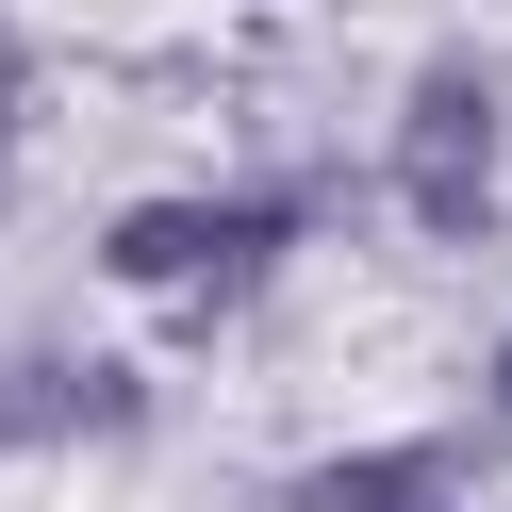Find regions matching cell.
<instances>
[{"instance_id":"6da1fadb","label":"cell","mask_w":512,"mask_h":512,"mask_svg":"<svg viewBox=\"0 0 512 512\" xmlns=\"http://www.w3.org/2000/svg\"><path fill=\"white\" fill-rule=\"evenodd\" d=\"M479 149H496V116H479V83L446 67L430 100H413V199H430V215H479Z\"/></svg>"},{"instance_id":"7a4b0ae2","label":"cell","mask_w":512,"mask_h":512,"mask_svg":"<svg viewBox=\"0 0 512 512\" xmlns=\"http://www.w3.org/2000/svg\"><path fill=\"white\" fill-rule=\"evenodd\" d=\"M281 512H446V446H364V463H314Z\"/></svg>"},{"instance_id":"3957f363","label":"cell","mask_w":512,"mask_h":512,"mask_svg":"<svg viewBox=\"0 0 512 512\" xmlns=\"http://www.w3.org/2000/svg\"><path fill=\"white\" fill-rule=\"evenodd\" d=\"M248 232H265V215H133V232H116V281H199V265H232Z\"/></svg>"},{"instance_id":"277c9868","label":"cell","mask_w":512,"mask_h":512,"mask_svg":"<svg viewBox=\"0 0 512 512\" xmlns=\"http://www.w3.org/2000/svg\"><path fill=\"white\" fill-rule=\"evenodd\" d=\"M133 380H0V430H116Z\"/></svg>"},{"instance_id":"5b68a950","label":"cell","mask_w":512,"mask_h":512,"mask_svg":"<svg viewBox=\"0 0 512 512\" xmlns=\"http://www.w3.org/2000/svg\"><path fill=\"white\" fill-rule=\"evenodd\" d=\"M0 83H17V50H0Z\"/></svg>"}]
</instances>
